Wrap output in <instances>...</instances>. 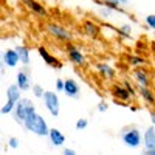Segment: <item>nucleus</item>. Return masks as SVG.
Wrapping results in <instances>:
<instances>
[{"mask_svg":"<svg viewBox=\"0 0 155 155\" xmlns=\"http://www.w3.org/2000/svg\"><path fill=\"white\" fill-rule=\"evenodd\" d=\"M144 22H146V27H147L149 30H155V14H149V16H146Z\"/></svg>","mask_w":155,"mask_h":155,"instance_id":"30","label":"nucleus"},{"mask_svg":"<svg viewBox=\"0 0 155 155\" xmlns=\"http://www.w3.org/2000/svg\"><path fill=\"white\" fill-rule=\"evenodd\" d=\"M14 109H16V102L12 101H8L2 106V115H9V113H14Z\"/></svg>","mask_w":155,"mask_h":155,"instance_id":"25","label":"nucleus"},{"mask_svg":"<svg viewBox=\"0 0 155 155\" xmlns=\"http://www.w3.org/2000/svg\"><path fill=\"white\" fill-rule=\"evenodd\" d=\"M64 93H65L68 98H71V99H78L79 95H81V87L74 79L68 78V79H65V88H64Z\"/></svg>","mask_w":155,"mask_h":155,"instance_id":"12","label":"nucleus"},{"mask_svg":"<svg viewBox=\"0 0 155 155\" xmlns=\"http://www.w3.org/2000/svg\"><path fill=\"white\" fill-rule=\"evenodd\" d=\"M127 62H129V65H130V67H135V68L143 67V65H146V64H147L146 58L138 56V54H130V56H127Z\"/></svg>","mask_w":155,"mask_h":155,"instance_id":"21","label":"nucleus"},{"mask_svg":"<svg viewBox=\"0 0 155 155\" xmlns=\"http://www.w3.org/2000/svg\"><path fill=\"white\" fill-rule=\"evenodd\" d=\"M34 113H37L34 102H33L31 99H28V98H22L17 104H16V109H14V113H12V116H14V120H16L19 124H23V123L27 121L30 116H33Z\"/></svg>","mask_w":155,"mask_h":155,"instance_id":"2","label":"nucleus"},{"mask_svg":"<svg viewBox=\"0 0 155 155\" xmlns=\"http://www.w3.org/2000/svg\"><path fill=\"white\" fill-rule=\"evenodd\" d=\"M22 3L27 6L28 9H31L33 12H36V14L42 16V17L47 16V9H45V6H42L39 2H36V0H22Z\"/></svg>","mask_w":155,"mask_h":155,"instance_id":"17","label":"nucleus"},{"mask_svg":"<svg viewBox=\"0 0 155 155\" xmlns=\"http://www.w3.org/2000/svg\"><path fill=\"white\" fill-rule=\"evenodd\" d=\"M130 34H132V27L130 25H121L118 28V36L123 37V39H130Z\"/></svg>","mask_w":155,"mask_h":155,"instance_id":"23","label":"nucleus"},{"mask_svg":"<svg viewBox=\"0 0 155 155\" xmlns=\"http://www.w3.org/2000/svg\"><path fill=\"white\" fill-rule=\"evenodd\" d=\"M150 48H152V50L155 51V42H152V44H150Z\"/></svg>","mask_w":155,"mask_h":155,"instance_id":"36","label":"nucleus"},{"mask_svg":"<svg viewBox=\"0 0 155 155\" xmlns=\"http://www.w3.org/2000/svg\"><path fill=\"white\" fill-rule=\"evenodd\" d=\"M31 93H33V96L34 98H44V95H45V92H44V87L42 85H39V84H34L33 87H31Z\"/></svg>","mask_w":155,"mask_h":155,"instance_id":"26","label":"nucleus"},{"mask_svg":"<svg viewBox=\"0 0 155 155\" xmlns=\"http://www.w3.org/2000/svg\"><path fill=\"white\" fill-rule=\"evenodd\" d=\"M95 70H96V73L102 78V79H106V81H112V79H115V76H116V70L107 62L95 64Z\"/></svg>","mask_w":155,"mask_h":155,"instance_id":"8","label":"nucleus"},{"mask_svg":"<svg viewBox=\"0 0 155 155\" xmlns=\"http://www.w3.org/2000/svg\"><path fill=\"white\" fill-rule=\"evenodd\" d=\"M62 155H76V150L71 149V147H65L62 150Z\"/></svg>","mask_w":155,"mask_h":155,"instance_id":"33","label":"nucleus"},{"mask_svg":"<svg viewBox=\"0 0 155 155\" xmlns=\"http://www.w3.org/2000/svg\"><path fill=\"white\" fill-rule=\"evenodd\" d=\"M96 110L101 112V113H104L109 110V104H107V101H99L98 102V106H96Z\"/></svg>","mask_w":155,"mask_h":155,"instance_id":"31","label":"nucleus"},{"mask_svg":"<svg viewBox=\"0 0 155 155\" xmlns=\"http://www.w3.org/2000/svg\"><path fill=\"white\" fill-rule=\"evenodd\" d=\"M19 144H20V141H19V138H16V137H9L8 141H6V146H8L9 149H17Z\"/></svg>","mask_w":155,"mask_h":155,"instance_id":"28","label":"nucleus"},{"mask_svg":"<svg viewBox=\"0 0 155 155\" xmlns=\"http://www.w3.org/2000/svg\"><path fill=\"white\" fill-rule=\"evenodd\" d=\"M137 90H138V95L141 96V99H143L146 104H149V106L155 104V93L149 87H138Z\"/></svg>","mask_w":155,"mask_h":155,"instance_id":"19","label":"nucleus"},{"mask_svg":"<svg viewBox=\"0 0 155 155\" xmlns=\"http://www.w3.org/2000/svg\"><path fill=\"white\" fill-rule=\"evenodd\" d=\"M19 54H17V51L16 48H6L3 53H2V64L5 67L8 68H14L17 67V64H19Z\"/></svg>","mask_w":155,"mask_h":155,"instance_id":"10","label":"nucleus"},{"mask_svg":"<svg viewBox=\"0 0 155 155\" xmlns=\"http://www.w3.org/2000/svg\"><path fill=\"white\" fill-rule=\"evenodd\" d=\"M123 85H124V87L127 88V92L132 95V98L138 95V90H135V87H134V85L130 84V81H129V79H124V81H123Z\"/></svg>","mask_w":155,"mask_h":155,"instance_id":"27","label":"nucleus"},{"mask_svg":"<svg viewBox=\"0 0 155 155\" xmlns=\"http://www.w3.org/2000/svg\"><path fill=\"white\" fill-rule=\"evenodd\" d=\"M42 101H44L45 110H47L51 116L58 118L59 113H61V101H59L58 93H56V92H50V90H48V92H45Z\"/></svg>","mask_w":155,"mask_h":155,"instance_id":"4","label":"nucleus"},{"mask_svg":"<svg viewBox=\"0 0 155 155\" xmlns=\"http://www.w3.org/2000/svg\"><path fill=\"white\" fill-rule=\"evenodd\" d=\"M82 30H84V33L88 37H93V39L98 37L99 33H101V27H99V25H96L93 20H85L82 23Z\"/></svg>","mask_w":155,"mask_h":155,"instance_id":"16","label":"nucleus"},{"mask_svg":"<svg viewBox=\"0 0 155 155\" xmlns=\"http://www.w3.org/2000/svg\"><path fill=\"white\" fill-rule=\"evenodd\" d=\"M22 126L25 127L27 132H31V134H34L37 137H48L50 135L48 123H47V120L44 118V116L39 115V113H34L33 116H30Z\"/></svg>","mask_w":155,"mask_h":155,"instance_id":"1","label":"nucleus"},{"mask_svg":"<svg viewBox=\"0 0 155 155\" xmlns=\"http://www.w3.org/2000/svg\"><path fill=\"white\" fill-rule=\"evenodd\" d=\"M16 48V51H17V54H19V61H20V64L23 67H28V64H30V48L28 47H25V45H17V47H14Z\"/></svg>","mask_w":155,"mask_h":155,"instance_id":"20","label":"nucleus"},{"mask_svg":"<svg viewBox=\"0 0 155 155\" xmlns=\"http://www.w3.org/2000/svg\"><path fill=\"white\" fill-rule=\"evenodd\" d=\"M87 126H88L87 118H79V120L76 121V124H74L76 130H84V129H87Z\"/></svg>","mask_w":155,"mask_h":155,"instance_id":"29","label":"nucleus"},{"mask_svg":"<svg viewBox=\"0 0 155 155\" xmlns=\"http://www.w3.org/2000/svg\"><path fill=\"white\" fill-rule=\"evenodd\" d=\"M102 3L106 6H110V8H115V9H120L118 6L120 5H127L129 0H102Z\"/></svg>","mask_w":155,"mask_h":155,"instance_id":"24","label":"nucleus"},{"mask_svg":"<svg viewBox=\"0 0 155 155\" xmlns=\"http://www.w3.org/2000/svg\"><path fill=\"white\" fill-rule=\"evenodd\" d=\"M99 16L102 17V19H110L115 12H124L123 9H115V8H110V6H106V5H102V6H99Z\"/></svg>","mask_w":155,"mask_h":155,"instance_id":"22","label":"nucleus"},{"mask_svg":"<svg viewBox=\"0 0 155 155\" xmlns=\"http://www.w3.org/2000/svg\"><path fill=\"white\" fill-rule=\"evenodd\" d=\"M22 90L17 87V84H11V85H8V88H6V99L8 101H12V102H16V104H17V102L22 99Z\"/></svg>","mask_w":155,"mask_h":155,"instance_id":"18","label":"nucleus"},{"mask_svg":"<svg viewBox=\"0 0 155 155\" xmlns=\"http://www.w3.org/2000/svg\"><path fill=\"white\" fill-rule=\"evenodd\" d=\"M47 33L50 34V36H53L54 39H58V41H62V42H70L71 41V37H73V34L65 28V27H62V25H59V23H47Z\"/></svg>","mask_w":155,"mask_h":155,"instance_id":"5","label":"nucleus"},{"mask_svg":"<svg viewBox=\"0 0 155 155\" xmlns=\"http://www.w3.org/2000/svg\"><path fill=\"white\" fill-rule=\"evenodd\" d=\"M120 137H121V141L124 143L126 147L137 149V147H140L141 144H143V135H141V132L135 126L124 127L121 130V134H120Z\"/></svg>","mask_w":155,"mask_h":155,"instance_id":"3","label":"nucleus"},{"mask_svg":"<svg viewBox=\"0 0 155 155\" xmlns=\"http://www.w3.org/2000/svg\"><path fill=\"white\" fill-rule=\"evenodd\" d=\"M141 155H155V149H144Z\"/></svg>","mask_w":155,"mask_h":155,"instance_id":"34","label":"nucleus"},{"mask_svg":"<svg viewBox=\"0 0 155 155\" xmlns=\"http://www.w3.org/2000/svg\"><path fill=\"white\" fill-rule=\"evenodd\" d=\"M143 147L144 149H155V126H149L143 132Z\"/></svg>","mask_w":155,"mask_h":155,"instance_id":"14","label":"nucleus"},{"mask_svg":"<svg viewBox=\"0 0 155 155\" xmlns=\"http://www.w3.org/2000/svg\"><path fill=\"white\" fill-rule=\"evenodd\" d=\"M48 138H50V143L54 147H62L64 143H65V135H64L59 129H50Z\"/></svg>","mask_w":155,"mask_h":155,"instance_id":"15","label":"nucleus"},{"mask_svg":"<svg viewBox=\"0 0 155 155\" xmlns=\"http://www.w3.org/2000/svg\"><path fill=\"white\" fill-rule=\"evenodd\" d=\"M132 78H134V81L137 82L138 87H149L150 84V78H149V73L144 70V68H135L132 71Z\"/></svg>","mask_w":155,"mask_h":155,"instance_id":"11","label":"nucleus"},{"mask_svg":"<svg viewBox=\"0 0 155 155\" xmlns=\"http://www.w3.org/2000/svg\"><path fill=\"white\" fill-rule=\"evenodd\" d=\"M149 118H150L152 126H155V110H150V113H149Z\"/></svg>","mask_w":155,"mask_h":155,"instance_id":"35","label":"nucleus"},{"mask_svg":"<svg viewBox=\"0 0 155 155\" xmlns=\"http://www.w3.org/2000/svg\"><path fill=\"white\" fill-rule=\"evenodd\" d=\"M67 59L76 67H84L87 64V58L84 53L73 44H67Z\"/></svg>","mask_w":155,"mask_h":155,"instance_id":"6","label":"nucleus"},{"mask_svg":"<svg viewBox=\"0 0 155 155\" xmlns=\"http://www.w3.org/2000/svg\"><path fill=\"white\" fill-rule=\"evenodd\" d=\"M16 84L22 92L30 90V87H31V73H30L28 67H23V68L19 70V73L16 76Z\"/></svg>","mask_w":155,"mask_h":155,"instance_id":"7","label":"nucleus"},{"mask_svg":"<svg viewBox=\"0 0 155 155\" xmlns=\"http://www.w3.org/2000/svg\"><path fill=\"white\" fill-rule=\"evenodd\" d=\"M37 53H39V56L42 58V61L47 64V65H50V67H54L56 70H61L62 68V62L56 58V56H53L50 53V51L45 48V47H39L37 48Z\"/></svg>","mask_w":155,"mask_h":155,"instance_id":"9","label":"nucleus"},{"mask_svg":"<svg viewBox=\"0 0 155 155\" xmlns=\"http://www.w3.org/2000/svg\"><path fill=\"white\" fill-rule=\"evenodd\" d=\"M64 88H65V81L64 79H56V90L58 92H64Z\"/></svg>","mask_w":155,"mask_h":155,"instance_id":"32","label":"nucleus"},{"mask_svg":"<svg viewBox=\"0 0 155 155\" xmlns=\"http://www.w3.org/2000/svg\"><path fill=\"white\" fill-rule=\"evenodd\" d=\"M112 95H113V98L116 99V101H120V102H129L132 99V95L127 92V88L124 87V85H118V84H115L113 87H112Z\"/></svg>","mask_w":155,"mask_h":155,"instance_id":"13","label":"nucleus"}]
</instances>
